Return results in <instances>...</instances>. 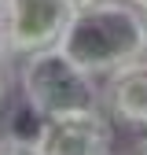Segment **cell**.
Masks as SVG:
<instances>
[{
    "label": "cell",
    "instance_id": "6da1fadb",
    "mask_svg": "<svg viewBox=\"0 0 147 155\" xmlns=\"http://www.w3.org/2000/svg\"><path fill=\"white\" fill-rule=\"evenodd\" d=\"M143 11L129 0H110L96 8H77L59 48L88 74L107 78L118 67L143 59Z\"/></svg>",
    "mask_w": 147,
    "mask_h": 155
},
{
    "label": "cell",
    "instance_id": "7a4b0ae2",
    "mask_svg": "<svg viewBox=\"0 0 147 155\" xmlns=\"http://www.w3.org/2000/svg\"><path fill=\"white\" fill-rule=\"evenodd\" d=\"M18 89H22V100L41 118L103 107V92L96 85V74L77 67L59 45L26 55L22 67H18Z\"/></svg>",
    "mask_w": 147,
    "mask_h": 155
},
{
    "label": "cell",
    "instance_id": "3957f363",
    "mask_svg": "<svg viewBox=\"0 0 147 155\" xmlns=\"http://www.w3.org/2000/svg\"><path fill=\"white\" fill-rule=\"evenodd\" d=\"M77 4L74 0H8L0 15V37L15 59L55 48L66 37Z\"/></svg>",
    "mask_w": 147,
    "mask_h": 155
},
{
    "label": "cell",
    "instance_id": "277c9868",
    "mask_svg": "<svg viewBox=\"0 0 147 155\" xmlns=\"http://www.w3.org/2000/svg\"><path fill=\"white\" fill-rule=\"evenodd\" d=\"M37 148L41 155H110L114 122L103 107L55 114V118H44L37 133Z\"/></svg>",
    "mask_w": 147,
    "mask_h": 155
},
{
    "label": "cell",
    "instance_id": "5b68a950",
    "mask_svg": "<svg viewBox=\"0 0 147 155\" xmlns=\"http://www.w3.org/2000/svg\"><path fill=\"white\" fill-rule=\"evenodd\" d=\"M103 111L110 122L129 129H147V59H133L103 78Z\"/></svg>",
    "mask_w": 147,
    "mask_h": 155
},
{
    "label": "cell",
    "instance_id": "8992f818",
    "mask_svg": "<svg viewBox=\"0 0 147 155\" xmlns=\"http://www.w3.org/2000/svg\"><path fill=\"white\" fill-rule=\"evenodd\" d=\"M0 155H41L37 140H18V137H0Z\"/></svg>",
    "mask_w": 147,
    "mask_h": 155
},
{
    "label": "cell",
    "instance_id": "52a82bcc",
    "mask_svg": "<svg viewBox=\"0 0 147 155\" xmlns=\"http://www.w3.org/2000/svg\"><path fill=\"white\" fill-rule=\"evenodd\" d=\"M11 59H15V55L8 52L4 37H0V96H4V89H8V78H11Z\"/></svg>",
    "mask_w": 147,
    "mask_h": 155
},
{
    "label": "cell",
    "instance_id": "ba28073f",
    "mask_svg": "<svg viewBox=\"0 0 147 155\" xmlns=\"http://www.w3.org/2000/svg\"><path fill=\"white\" fill-rule=\"evenodd\" d=\"M77 8H96V4H110V0H74Z\"/></svg>",
    "mask_w": 147,
    "mask_h": 155
},
{
    "label": "cell",
    "instance_id": "9c48e42d",
    "mask_svg": "<svg viewBox=\"0 0 147 155\" xmlns=\"http://www.w3.org/2000/svg\"><path fill=\"white\" fill-rule=\"evenodd\" d=\"M143 41H147V11H143ZM143 59H147V45H143Z\"/></svg>",
    "mask_w": 147,
    "mask_h": 155
},
{
    "label": "cell",
    "instance_id": "30bf717a",
    "mask_svg": "<svg viewBox=\"0 0 147 155\" xmlns=\"http://www.w3.org/2000/svg\"><path fill=\"white\" fill-rule=\"evenodd\" d=\"M140 155H147V129H143V137H140Z\"/></svg>",
    "mask_w": 147,
    "mask_h": 155
},
{
    "label": "cell",
    "instance_id": "8fae6325",
    "mask_svg": "<svg viewBox=\"0 0 147 155\" xmlns=\"http://www.w3.org/2000/svg\"><path fill=\"white\" fill-rule=\"evenodd\" d=\"M129 4H136L140 11H147V0H129Z\"/></svg>",
    "mask_w": 147,
    "mask_h": 155
},
{
    "label": "cell",
    "instance_id": "7c38bea8",
    "mask_svg": "<svg viewBox=\"0 0 147 155\" xmlns=\"http://www.w3.org/2000/svg\"><path fill=\"white\" fill-rule=\"evenodd\" d=\"M4 8H8V0H0V15H4Z\"/></svg>",
    "mask_w": 147,
    "mask_h": 155
},
{
    "label": "cell",
    "instance_id": "4fadbf2b",
    "mask_svg": "<svg viewBox=\"0 0 147 155\" xmlns=\"http://www.w3.org/2000/svg\"><path fill=\"white\" fill-rule=\"evenodd\" d=\"M136 155H140V151H136Z\"/></svg>",
    "mask_w": 147,
    "mask_h": 155
}]
</instances>
